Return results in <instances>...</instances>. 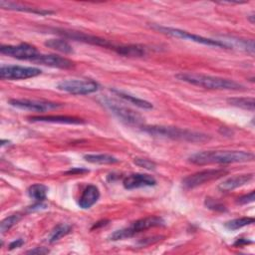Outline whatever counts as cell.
<instances>
[{
  "label": "cell",
  "mask_w": 255,
  "mask_h": 255,
  "mask_svg": "<svg viewBox=\"0 0 255 255\" xmlns=\"http://www.w3.org/2000/svg\"><path fill=\"white\" fill-rule=\"evenodd\" d=\"M254 159V154L245 150H205L191 154L188 161L197 164H213V163H237L246 162Z\"/></svg>",
  "instance_id": "obj_1"
},
{
  "label": "cell",
  "mask_w": 255,
  "mask_h": 255,
  "mask_svg": "<svg viewBox=\"0 0 255 255\" xmlns=\"http://www.w3.org/2000/svg\"><path fill=\"white\" fill-rule=\"evenodd\" d=\"M175 78L193 86L210 90H240L243 88L241 84L233 80L198 73H179L175 75Z\"/></svg>",
  "instance_id": "obj_2"
},
{
  "label": "cell",
  "mask_w": 255,
  "mask_h": 255,
  "mask_svg": "<svg viewBox=\"0 0 255 255\" xmlns=\"http://www.w3.org/2000/svg\"><path fill=\"white\" fill-rule=\"evenodd\" d=\"M142 130L148 134L160 137H167L171 139L189 141V142H203L209 139L205 133L193 131L185 128L168 126H143Z\"/></svg>",
  "instance_id": "obj_3"
},
{
  "label": "cell",
  "mask_w": 255,
  "mask_h": 255,
  "mask_svg": "<svg viewBox=\"0 0 255 255\" xmlns=\"http://www.w3.org/2000/svg\"><path fill=\"white\" fill-rule=\"evenodd\" d=\"M163 225H164V220L161 217L147 216V217H144V218L134 221L128 227L116 230L109 236V239L112 241L123 240L126 238L132 237L133 235H135L141 231H144L146 229L157 227V226H163Z\"/></svg>",
  "instance_id": "obj_4"
},
{
  "label": "cell",
  "mask_w": 255,
  "mask_h": 255,
  "mask_svg": "<svg viewBox=\"0 0 255 255\" xmlns=\"http://www.w3.org/2000/svg\"><path fill=\"white\" fill-rule=\"evenodd\" d=\"M102 104L105 105L120 121L123 123L129 125V126H141L144 122V119L136 112L122 106L121 104L117 103L116 101L109 99V98H103Z\"/></svg>",
  "instance_id": "obj_5"
},
{
  "label": "cell",
  "mask_w": 255,
  "mask_h": 255,
  "mask_svg": "<svg viewBox=\"0 0 255 255\" xmlns=\"http://www.w3.org/2000/svg\"><path fill=\"white\" fill-rule=\"evenodd\" d=\"M153 29L159 31L160 33L175 37V38H180L183 40H188V41H192L198 44H203L206 46H213V47H220V48H226L229 49L227 45H225L224 43H222L219 40H213V39H209V38H205L196 34H192L189 33L187 31L181 30V29H177V28H170V27H163V26H159V25H153L152 26Z\"/></svg>",
  "instance_id": "obj_6"
},
{
  "label": "cell",
  "mask_w": 255,
  "mask_h": 255,
  "mask_svg": "<svg viewBox=\"0 0 255 255\" xmlns=\"http://www.w3.org/2000/svg\"><path fill=\"white\" fill-rule=\"evenodd\" d=\"M228 171L222 168H212V169H204L201 171H197L195 173L189 174L182 179L183 187L190 189L195 188L199 185H202L206 182L212 181L214 179H218L224 175H226Z\"/></svg>",
  "instance_id": "obj_7"
},
{
  "label": "cell",
  "mask_w": 255,
  "mask_h": 255,
  "mask_svg": "<svg viewBox=\"0 0 255 255\" xmlns=\"http://www.w3.org/2000/svg\"><path fill=\"white\" fill-rule=\"evenodd\" d=\"M57 88L72 95H88L97 92L100 85L93 80H64Z\"/></svg>",
  "instance_id": "obj_8"
},
{
  "label": "cell",
  "mask_w": 255,
  "mask_h": 255,
  "mask_svg": "<svg viewBox=\"0 0 255 255\" xmlns=\"http://www.w3.org/2000/svg\"><path fill=\"white\" fill-rule=\"evenodd\" d=\"M9 104L17 109L31 111V112H38L44 113L51 110L58 109L62 107L61 104L45 101V100H31V99H11Z\"/></svg>",
  "instance_id": "obj_9"
},
{
  "label": "cell",
  "mask_w": 255,
  "mask_h": 255,
  "mask_svg": "<svg viewBox=\"0 0 255 255\" xmlns=\"http://www.w3.org/2000/svg\"><path fill=\"white\" fill-rule=\"evenodd\" d=\"M42 71L35 67L4 65L0 68V77L5 80H24L40 75Z\"/></svg>",
  "instance_id": "obj_10"
},
{
  "label": "cell",
  "mask_w": 255,
  "mask_h": 255,
  "mask_svg": "<svg viewBox=\"0 0 255 255\" xmlns=\"http://www.w3.org/2000/svg\"><path fill=\"white\" fill-rule=\"evenodd\" d=\"M0 52L4 55L19 60L28 61H32L33 58L39 54L36 47L27 43H22L19 45H2L0 47Z\"/></svg>",
  "instance_id": "obj_11"
},
{
  "label": "cell",
  "mask_w": 255,
  "mask_h": 255,
  "mask_svg": "<svg viewBox=\"0 0 255 255\" xmlns=\"http://www.w3.org/2000/svg\"><path fill=\"white\" fill-rule=\"evenodd\" d=\"M58 33L63 35L66 38L76 40V41H80V42H85V43H89V44H93V45H97V46H101V47H105V48H110V49H115V47H116L113 43L109 42L106 39L96 37V36H93V35H89V34H85V33H82V32L61 31V32H58Z\"/></svg>",
  "instance_id": "obj_12"
},
{
  "label": "cell",
  "mask_w": 255,
  "mask_h": 255,
  "mask_svg": "<svg viewBox=\"0 0 255 255\" xmlns=\"http://www.w3.org/2000/svg\"><path fill=\"white\" fill-rule=\"evenodd\" d=\"M32 62L59 69H69L74 66L73 61L54 54H38L36 57L33 58Z\"/></svg>",
  "instance_id": "obj_13"
},
{
  "label": "cell",
  "mask_w": 255,
  "mask_h": 255,
  "mask_svg": "<svg viewBox=\"0 0 255 255\" xmlns=\"http://www.w3.org/2000/svg\"><path fill=\"white\" fill-rule=\"evenodd\" d=\"M156 184V180L153 176L145 173H133L129 174L123 180V185L127 189H134L145 186H153Z\"/></svg>",
  "instance_id": "obj_14"
},
{
  "label": "cell",
  "mask_w": 255,
  "mask_h": 255,
  "mask_svg": "<svg viewBox=\"0 0 255 255\" xmlns=\"http://www.w3.org/2000/svg\"><path fill=\"white\" fill-rule=\"evenodd\" d=\"M253 173H247V174H237L234 176H231L225 180H223V182H221L218 185V189L223 191V192H228L231 191L235 188H238L242 185H245L246 183H248L249 181H251L253 179Z\"/></svg>",
  "instance_id": "obj_15"
},
{
  "label": "cell",
  "mask_w": 255,
  "mask_h": 255,
  "mask_svg": "<svg viewBox=\"0 0 255 255\" xmlns=\"http://www.w3.org/2000/svg\"><path fill=\"white\" fill-rule=\"evenodd\" d=\"M99 198H100L99 188L96 185L90 184L84 189L82 195L79 198L78 204L81 208L88 209L92 207L99 200Z\"/></svg>",
  "instance_id": "obj_16"
},
{
  "label": "cell",
  "mask_w": 255,
  "mask_h": 255,
  "mask_svg": "<svg viewBox=\"0 0 255 255\" xmlns=\"http://www.w3.org/2000/svg\"><path fill=\"white\" fill-rule=\"evenodd\" d=\"M32 122H43V123H57V124H69V125H80L84 124L85 121L75 117L68 116H37L29 118Z\"/></svg>",
  "instance_id": "obj_17"
},
{
  "label": "cell",
  "mask_w": 255,
  "mask_h": 255,
  "mask_svg": "<svg viewBox=\"0 0 255 255\" xmlns=\"http://www.w3.org/2000/svg\"><path fill=\"white\" fill-rule=\"evenodd\" d=\"M0 6L4 9L16 10V11H21V12H30V13L40 14V15H47V14L53 13L52 11H49V10L33 8V7H30V6H26V5L16 3V2H12V1H0Z\"/></svg>",
  "instance_id": "obj_18"
},
{
  "label": "cell",
  "mask_w": 255,
  "mask_h": 255,
  "mask_svg": "<svg viewBox=\"0 0 255 255\" xmlns=\"http://www.w3.org/2000/svg\"><path fill=\"white\" fill-rule=\"evenodd\" d=\"M114 50L127 57H142L146 53V48L140 45H120L116 46Z\"/></svg>",
  "instance_id": "obj_19"
},
{
  "label": "cell",
  "mask_w": 255,
  "mask_h": 255,
  "mask_svg": "<svg viewBox=\"0 0 255 255\" xmlns=\"http://www.w3.org/2000/svg\"><path fill=\"white\" fill-rule=\"evenodd\" d=\"M112 92L117 95L118 97H120L121 99H123L124 101H127L132 105H134L135 107H138L140 109H143V110H150L152 109V105L151 103L145 101V100H142V99H139V98H136L135 96H131L128 93H125L123 91H120V90H112Z\"/></svg>",
  "instance_id": "obj_20"
},
{
  "label": "cell",
  "mask_w": 255,
  "mask_h": 255,
  "mask_svg": "<svg viewBox=\"0 0 255 255\" xmlns=\"http://www.w3.org/2000/svg\"><path fill=\"white\" fill-rule=\"evenodd\" d=\"M84 159L91 163L97 164H114L119 162V159L111 154L107 153H93V154H86L84 155Z\"/></svg>",
  "instance_id": "obj_21"
},
{
  "label": "cell",
  "mask_w": 255,
  "mask_h": 255,
  "mask_svg": "<svg viewBox=\"0 0 255 255\" xmlns=\"http://www.w3.org/2000/svg\"><path fill=\"white\" fill-rule=\"evenodd\" d=\"M47 192H48V187L41 183L32 184L27 189V193H28L29 197L38 202H42L46 199Z\"/></svg>",
  "instance_id": "obj_22"
},
{
  "label": "cell",
  "mask_w": 255,
  "mask_h": 255,
  "mask_svg": "<svg viewBox=\"0 0 255 255\" xmlns=\"http://www.w3.org/2000/svg\"><path fill=\"white\" fill-rule=\"evenodd\" d=\"M45 45L48 48H51L53 50H56V51L64 53V54L73 53L72 46L64 39H49L45 42Z\"/></svg>",
  "instance_id": "obj_23"
},
{
  "label": "cell",
  "mask_w": 255,
  "mask_h": 255,
  "mask_svg": "<svg viewBox=\"0 0 255 255\" xmlns=\"http://www.w3.org/2000/svg\"><path fill=\"white\" fill-rule=\"evenodd\" d=\"M228 104L240 108V109H244V110H249L251 112L254 111V104L255 101L253 98H229L227 99Z\"/></svg>",
  "instance_id": "obj_24"
},
{
  "label": "cell",
  "mask_w": 255,
  "mask_h": 255,
  "mask_svg": "<svg viewBox=\"0 0 255 255\" xmlns=\"http://www.w3.org/2000/svg\"><path fill=\"white\" fill-rule=\"evenodd\" d=\"M252 223H254V218L253 217H240V218H235V219H232V220H229V221L225 222L224 226L228 230L234 231V230L240 229L244 226L250 225Z\"/></svg>",
  "instance_id": "obj_25"
},
{
  "label": "cell",
  "mask_w": 255,
  "mask_h": 255,
  "mask_svg": "<svg viewBox=\"0 0 255 255\" xmlns=\"http://www.w3.org/2000/svg\"><path fill=\"white\" fill-rule=\"evenodd\" d=\"M71 231V226L65 223H61L58 224L50 233L49 235V239L48 241L50 243H54L56 241H58L60 238H62L63 236L67 235L69 232Z\"/></svg>",
  "instance_id": "obj_26"
},
{
  "label": "cell",
  "mask_w": 255,
  "mask_h": 255,
  "mask_svg": "<svg viewBox=\"0 0 255 255\" xmlns=\"http://www.w3.org/2000/svg\"><path fill=\"white\" fill-rule=\"evenodd\" d=\"M21 217L22 216L20 214H13V215H10V216L6 217L5 219H3L1 221V224H0V231H1V233L4 234L11 227H13L15 224H17L18 221L21 219Z\"/></svg>",
  "instance_id": "obj_27"
},
{
  "label": "cell",
  "mask_w": 255,
  "mask_h": 255,
  "mask_svg": "<svg viewBox=\"0 0 255 255\" xmlns=\"http://www.w3.org/2000/svg\"><path fill=\"white\" fill-rule=\"evenodd\" d=\"M232 43H234L237 47L247 51L251 55L254 54V41L253 40H242V39H230Z\"/></svg>",
  "instance_id": "obj_28"
},
{
  "label": "cell",
  "mask_w": 255,
  "mask_h": 255,
  "mask_svg": "<svg viewBox=\"0 0 255 255\" xmlns=\"http://www.w3.org/2000/svg\"><path fill=\"white\" fill-rule=\"evenodd\" d=\"M134 164L139 166V167H142V168H145V169H148V170H153L156 166V164L150 160V159H146V158H142V157H136L134 158L133 160Z\"/></svg>",
  "instance_id": "obj_29"
},
{
  "label": "cell",
  "mask_w": 255,
  "mask_h": 255,
  "mask_svg": "<svg viewBox=\"0 0 255 255\" xmlns=\"http://www.w3.org/2000/svg\"><path fill=\"white\" fill-rule=\"evenodd\" d=\"M254 194H255V192H254V190H252L249 193L238 197L237 198V203L243 205V204H248L250 202H253L254 201Z\"/></svg>",
  "instance_id": "obj_30"
},
{
  "label": "cell",
  "mask_w": 255,
  "mask_h": 255,
  "mask_svg": "<svg viewBox=\"0 0 255 255\" xmlns=\"http://www.w3.org/2000/svg\"><path fill=\"white\" fill-rule=\"evenodd\" d=\"M205 204L208 208H211V209H214V210H224V206L220 203H217L215 202L214 200H211V199H207L206 198V201H205Z\"/></svg>",
  "instance_id": "obj_31"
},
{
  "label": "cell",
  "mask_w": 255,
  "mask_h": 255,
  "mask_svg": "<svg viewBox=\"0 0 255 255\" xmlns=\"http://www.w3.org/2000/svg\"><path fill=\"white\" fill-rule=\"evenodd\" d=\"M27 253L28 254H47V253H49V249H47L45 247H36L34 249L27 251Z\"/></svg>",
  "instance_id": "obj_32"
},
{
  "label": "cell",
  "mask_w": 255,
  "mask_h": 255,
  "mask_svg": "<svg viewBox=\"0 0 255 255\" xmlns=\"http://www.w3.org/2000/svg\"><path fill=\"white\" fill-rule=\"evenodd\" d=\"M23 244H24V240H23L22 238L16 239V240L12 241V242L9 244V249H10V250H13V249H15V248H19V247H21Z\"/></svg>",
  "instance_id": "obj_33"
},
{
  "label": "cell",
  "mask_w": 255,
  "mask_h": 255,
  "mask_svg": "<svg viewBox=\"0 0 255 255\" xmlns=\"http://www.w3.org/2000/svg\"><path fill=\"white\" fill-rule=\"evenodd\" d=\"M109 222H110L109 220H101V221H98L97 223H95V224L93 225V227H92L91 229L93 230V229H97V228H99V227L105 226V225H107Z\"/></svg>",
  "instance_id": "obj_34"
},
{
  "label": "cell",
  "mask_w": 255,
  "mask_h": 255,
  "mask_svg": "<svg viewBox=\"0 0 255 255\" xmlns=\"http://www.w3.org/2000/svg\"><path fill=\"white\" fill-rule=\"evenodd\" d=\"M89 170L88 169H83V168H72L70 170L67 171V173H83V172H88Z\"/></svg>",
  "instance_id": "obj_35"
},
{
  "label": "cell",
  "mask_w": 255,
  "mask_h": 255,
  "mask_svg": "<svg viewBox=\"0 0 255 255\" xmlns=\"http://www.w3.org/2000/svg\"><path fill=\"white\" fill-rule=\"evenodd\" d=\"M250 243H251V241L246 240V239H243V238H240V239H238V240L234 243V245H235V246H241V245H243V244H250Z\"/></svg>",
  "instance_id": "obj_36"
}]
</instances>
